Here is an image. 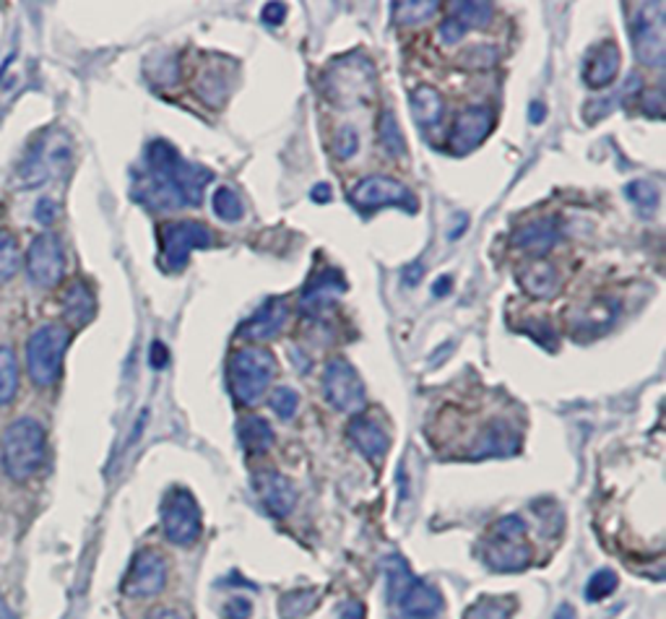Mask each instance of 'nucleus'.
Returning a JSON list of instances; mask_svg holds the SVG:
<instances>
[{
    "mask_svg": "<svg viewBox=\"0 0 666 619\" xmlns=\"http://www.w3.org/2000/svg\"><path fill=\"white\" fill-rule=\"evenodd\" d=\"M18 271V245L9 230H0V284Z\"/></svg>",
    "mask_w": 666,
    "mask_h": 619,
    "instance_id": "36",
    "label": "nucleus"
},
{
    "mask_svg": "<svg viewBox=\"0 0 666 619\" xmlns=\"http://www.w3.org/2000/svg\"><path fill=\"white\" fill-rule=\"evenodd\" d=\"M619 63H623V57H619V48L615 42L597 44V48L589 52V57H586L584 81L589 83L591 89L610 87L619 74Z\"/></svg>",
    "mask_w": 666,
    "mask_h": 619,
    "instance_id": "21",
    "label": "nucleus"
},
{
    "mask_svg": "<svg viewBox=\"0 0 666 619\" xmlns=\"http://www.w3.org/2000/svg\"><path fill=\"white\" fill-rule=\"evenodd\" d=\"M515 611L513 598H498V596H482L469 607L463 619H511Z\"/></svg>",
    "mask_w": 666,
    "mask_h": 619,
    "instance_id": "30",
    "label": "nucleus"
},
{
    "mask_svg": "<svg viewBox=\"0 0 666 619\" xmlns=\"http://www.w3.org/2000/svg\"><path fill=\"white\" fill-rule=\"evenodd\" d=\"M331 195H333V191H331L329 182H318V185L310 191V198L316 201V204H329Z\"/></svg>",
    "mask_w": 666,
    "mask_h": 619,
    "instance_id": "47",
    "label": "nucleus"
},
{
    "mask_svg": "<svg viewBox=\"0 0 666 619\" xmlns=\"http://www.w3.org/2000/svg\"><path fill=\"white\" fill-rule=\"evenodd\" d=\"M448 292H450V276L437 279L435 286H433V295H435V297H446Z\"/></svg>",
    "mask_w": 666,
    "mask_h": 619,
    "instance_id": "52",
    "label": "nucleus"
},
{
    "mask_svg": "<svg viewBox=\"0 0 666 619\" xmlns=\"http://www.w3.org/2000/svg\"><path fill=\"white\" fill-rule=\"evenodd\" d=\"M450 16L456 18L466 29H487L495 18V5L492 3H456L453 13Z\"/></svg>",
    "mask_w": 666,
    "mask_h": 619,
    "instance_id": "28",
    "label": "nucleus"
},
{
    "mask_svg": "<svg viewBox=\"0 0 666 619\" xmlns=\"http://www.w3.org/2000/svg\"><path fill=\"white\" fill-rule=\"evenodd\" d=\"M518 282L521 289L534 299H552L560 289L558 269H554L552 263H545V260L524 266V269L518 271Z\"/></svg>",
    "mask_w": 666,
    "mask_h": 619,
    "instance_id": "24",
    "label": "nucleus"
},
{
    "mask_svg": "<svg viewBox=\"0 0 666 619\" xmlns=\"http://www.w3.org/2000/svg\"><path fill=\"white\" fill-rule=\"evenodd\" d=\"M0 619H16V617H13V611H11L9 604H5L3 594H0Z\"/></svg>",
    "mask_w": 666,
    "mask_h": 619,
    "instance_id": "55",
    "label": "nucleus"
},
{
    "mask_svg": "<svg viewBox=\"0 0 666 619\" xmlns=\"http://www.w3.org/2000/svg\"><path fill=\"white\" fill-rule=\"evenodd\" d=\"M377 141L390 156H407V141H404L401 128H398L396 117L385 109L377 120Z\"/></svg>",
    "mask_w": 666,
    "mask_h": 619,
    "instance_id": "33",
    "label": "nucleus"
},
{
    "mask_svg": "<svg viewBox=\"0 0 666 619\" xmlns=\"http://www.w3.org/2000/svg\"><path fill=\"white\" fill-rule=\"evenodd\" d=\"M346 292V282L338 271L323 269L321 273L310 279L308 286H305L303 297H299V308L303 312H310V315H318V312L331 308L338 297Z\"/></svg>",
    "mask_w": 666,
    "mask_h": 619,
    "instance_id": "20",
    "label": "nucleus"
},
{
    "mask_svg": "<svg viewBox=\"0 0 666 619\" xmlns=\"http://www.w3.org/2000/svg\"><path fill=\"white\" fill-rule=\"evenodd\" d=\"M286 318H290V305H286V299L282 297L269 299L264 308L253 312V315L240 325V336L247 338V341H269V338H277L282 334Z\"/></svg>",
    "mask_w": 666,
    "mask_h": 619,
    "instance_id": "18",
    "label": "nucleus"
},
{
    "mask_svg": "<svg viewBox=\"0 0 666 619\" xmlns=\"http://www.w3.org/2000/svg\"><path fill=\"white\" fill-rule=\"evenodd\" d=\"M238 435L243 448L251 455H264L266 451H271L273 446L271 425L264 416H243V420L238 422Z\"/></svg>",
    "mask_w": 666,
    "mask_h": 619,
    "instance_id": "26",
    "label": "nucleus"
},
{
    "mask_svg": "<svg viewBox=\"0 0 666 619\" xmlns=\"http://www.w3.org/2000/svg\"><path fill=\"white\" fill-rule=\"evenodd\" d=\"M440 9V3H435V0H398L394 3V18L396 24L411 26V24H422L427 22L433 13Z\"/></svg>",
    "mask_w": 666,
    "mask_h": 619,
    "instance_id": "31",
    "label": "nucleus"
},
{
    "mask_svg": "<svg viewBox=\"0 0 666 619\" xmlns=\"http://www.w3.org/2000/svg\"><path fill=\"white\" fill-rule=\"evenodd\" d=\"M253 604L245 596H234L225 604V617L227 619H251Z\"/></svg>",
    "mask_w": 666,
    "mask_h": 619,
    "instance_id": "43",
    "label": "nucleus"
},
{
    "mask_svg": "<svg viewBox=\"0 0 666 619\" xmlns=\"http://www.w3.org/2000/svg\"><path fill=\"white\" fill-rule=\"evenodd\" d=\"M463 35H466V31H463V26L456 22L453 16H448L446 22L440 24V29H437V39H440L443 44H456Z\"/></svg>",
    "mask_w": 666,
    "mask_h": 619,
    "instance_id": "42",
    "label": "nucleus"
},
{
    "mask_svg": "<svg viewBox=\"0 0 666 619\" xmlns=\"http://www.w3.org/2000/svg\"><path fill=\"white\" fill-rule=\"evenodd\" d=\"M558 240H560L558 219H534L513 232L511 243L515 250L547 253V250H552Z\"/></svg>",
    "mask_w": 666,
    "mask_h": 619,
    "instance_id": "22",
    "label": "nucleus"
},
{
    "mask_svg": "<svg viewBox=\"0 0 666 619\" xmlns=\"http://www.w3.org/2000/svg\"><path fill=\"white\" fill-rule=\"evenodd\" d=\"M323 394L333 409L344 414H362L364 383L349 362L336 357L323 370Z\"/></svg>",
    "mask_w": 666,
    "mask_h": 619,
    "instance_id": "11",
    "label": "nucleus"
},
{
    "mask_svg": "<svg viewBox=\"0 0 666 619\" xmlns=\"http://www.w3.org/2000/svg\"><path fill=\"white\" fill-rule=\"evenodd\" d=\"M297 407H299L297 390H292V388H286V386L273 388L271 409H273V414L279 416V420H284V422L292 420V416L297 414Z\"/></svg>",
    "mask_w": 666,
    "mask_h": 619,
    "instance_id": "39",
    "label": "nucleus"
},
{
    "mask_svg": "<svg viewBox=\"0 0 666 619\" xmlns=\"http://www.w3.org/2000/svg\"><path fill=\"white\" fill-rule=\"evenodd\" d=\"M420 279H422V266L414 263V266H409L407 271H404V284H407V286H414L417 282H420Z\"/></svg>",
    "mask_w": 666,
    "mask_h": 619,
    "instance_id": "51",
    "label": "nucleus"
},
{
    "mask_svg": "<svg viewBox=\"0 0 666 619\" xmlns=\"http://www.w3.org/2000/svg\"><path fill=\"white\" fill-rule=\"evenodd\" d=\"M18 388V364L11 347H0V407L13 401Z\"/></svg>",
    "mask_w": 666,
    "mask_h": 619,
    "instance_id": "32",
    "label": "nucleus"
},
{
    "mask_svg": "<svg viewBox=\"0 0 666 619\" xmlns=\"http://www.w3.org/2000/svg\"><path fill=\"white\" fill-rule=\"evenodd\" d=\"M167 583V559L154 550H143L133 557L130 570L123 583V591L130 598L156 596Z\"/></svg>",
    "mask_w": 666,
    "mask_h": 619,
    "instance_id": "14",
    "label": "nucleus"
},
{
    "mask_svg": "<svg viewBox=\"0 0 666 619\" xmlns=\"http://www.w3.org/2000/svg\"><path fill=\"white\" fill-rule=\"evenodd\" d=\"M193 91L201 102L208 104V107L214 109L225 107V102L230 100V70H227V65L217 61L201 70L193 83Z\"/></svg>",
    "mask_w": 666,
    "mask_h": 619,
    "instance_id": "23",
    "label": "nucleus"
},
{
    "mask_svg": "<svg viewBox=\"0 0 666 619\" xmlns=\"http://www.w3.org/2000/svg\"><path fill=\"white\" fill-rule=\"evenodd\" d=\"M547 115V107L541 102H531V107H528V120L534 122V126H539L541 120H545Z\"/></svg>",
    "mask_w": 666,
    "mask_h": 619,
    "instance_id": "50",
    "label": "nucleus"
},
{
    "mask_svg": "<svg viewBox=\"0 0 666 619\" xmlns=\"http://www.w3.org/2000/svg\"><path fill=\"white\" fill-rule=\"evenodd\" d=\"M26 271L29 279L42 289H52V286L61 284L65 273V256L61 240L55 234H39L35 243L29 245L26 253Z\"/></svg>",
    "mask_w": 666,
    "mask_h": 619,
    "instance_id": "13",
    "label": "nucleus"
},
{
    "mask_svg": "<svg viewBox=\"0 0 666 619\" xmlns=\"http://www.w3.org/2000/svg\"><path fill=\"white\" fill-rule=\"evenodd\" d=\"M617 585H619V578L615 570L593 572L589 585H586V598H589V602H602V598L615 594Z\"/></svg>",
    "mask_w": 666,
    "mask_h": 619,
    "instance_id": "37",
    "label": "nucleus"
},
{
    "mask_svg": "<svg viewBox=\"0 0 666 619\" xmlns=\"http://www.w3.org/2000/svg\"><path fill=\"white\" fill-rule=\"evenodd\" d=\"M443 109H446V104H443L440 91L435 87H417L411 91V115H414V120L420 122V126H437V122L443 120Z\"/></svg>",
    "mask_w": 666,
    "mask_h": 619,
    "instance_id": "27",
    "label": "nucleus"
},
{
    "mask_svg": "<svg viewBox=\"0 0 666 619\" xmlns=\"http://www.w3.org/2000/svg\"><path fill=\"white\" fill-rule=\"evenodd\" d=\"M286 18V5L284 3H266L264 5V22L271 26H279Z\"/></svg>",
    "mask_w": 666,
    "mask_h": 619,
    "instance_id": "45",
    "label": "nucleus"
},
{
    "mask_svg": "<svg viewBox=\"0 0 666 619\" xmlns=\"http://www.w3.org/2000/svg\"><path fill=\"white\" fill-rule=\"evenodd\" d=\"M154 63H159V68L149 70V78H152V81H162V83H167V87H172V83L178 81V57H175V55H156Z\"/></svg>",
    "mask_w": 666,
    "mask_h": 619,
    "instance_id": "41",
    "label": "nucleus"
},
{
    "mask_svg": "<svg viewBox=\"0 0 666 619\" xmlns=\"http://www.w3.org/2000/svg\"><path fill=\"white\" fill-rule=\"evenodd\" d=\"M97 312V299L84 282H74L63 292V315L74 328L87 325Z\"/></svg>",
    "mask_w": 666,
    "mask_h": 619,
    "instance_id": "25",
    "label": "nucleus"
},
{
    "mask_svg": "<svg viewBox=\"0 0 666 619\" xmlns=\"http://www.w3.org/2000/svg\"><path fill=\"white\" fill-rule=\"evenodd\" d=\"M482 557L498 572H518L531 565V550L524 544V539L489 537L482 546Z\"/></svg>",
    "mask_w": 666,
    "mask_h": 619,
    "instance_id": "19",
    "label": "nucleus"
},
{
    "mask_svg": "<svg viewBox=\"0 0 666 619\" xmlns=\"http://www.w3.org/2000/svg\"><path fill=\"white\" fill-rule=\"evenodd\" d=\"M316 604V591H295V594H286L279 604L284 619H299L308 615V609Z\"/></svg>",
    "mask_w": 666,
    "mask_h": 619,
    "instance_id": "38",
    "label": "nucleus"
},
{
    "mask_svg": "<svg viewBox=\"0 0 666 619\" xmlns=\"http://www.w3.org/2000/svg\"><path fill=\"white\" fill-rule=\"evenodd\" d=\"M162 263L167 271H182L195 250H206L214 243V234L201 221H169L159 230Z\"/></svg>",
    "mask_w": 666,
    "mask_h": 619,
    "instance_id": "9",
    "label": "nucleus"
},
{
    "mask_svg": "<svg viewBox=\"0 0 666 619\" xmlns=\"http://www.w3.org/2000/svg\"><path fill=\"white\" fill-rule=\"evenodd\" d=\"M357 149H359L357 130L351 126H344L336 133V141H333V154H336L338 159H351V156L357 154Z\"/></svg>",
    "mask_w": 666,
    "mask_h": 619,
    "instance_id": "40",
    "label": "nucleus"
},
{
    "mask_svg": "<svg viewBox=\"0 0 666 619\" xmlns=\"http://www.w3.org/2000/svg\"><path fill=\"white\" fill-rule=\"evenodd\" d=\"M35 217H37V221L39 224H52V221H55V217H57V206H55V201L52 198H42L37 204V208H35Z\"/></svg>",
    "mask_w": 666,
    "mask_h": 619,
    "instance_id": "44",
    "label": "nucleus"
},
{
    "mask_svg": "<svg viewBox=\"0 0 666 619\" xmlns=\"http://www.w3.org/2000/svg\"><path fill=\"white\" fill-rule=\"evenodd\" d=\"M498 61H500V50L492 48V44H474V48L463 50L459 57L461 68H466V70L492 68Z\"/></svg>",
    "mask_w": 666,
    "mask_h": 619,
    "instance_id": "35",
    "label": "nucleus"
},
{
    "mask_svg": "<svg viewBox=\"0 0 666 619\" xmlns=\"http://www.w3.org/2000/svg\"><path fill=\"white\" fill-rule=\"evenodd\" d=\"M48 455V435L44 427L31 416H22L5 427L0 438V459H3L5 474L13 481H26L39 472Z\"/></svg>",
    "mask_w": 666,
    "mask_h": 619,
    "instance_id": "4",
    "label": "nucleus"
},
{
    "mask_svg": "<svg viewBox=\"0 0 666 619\" xmlns=\"http://www.w3.org/2000/svg\"><path fill=\"white\" fill-rule=\"evenodd\" d=\"M375 65L364 55H359V52L336 57V61L329 63L321 78L325 100L342 109L370 104L372 96H375Z\"/></svg>",
    "mask_w": 666,
    "mask_h": 619,
    "instance_id": "3",
    "label": "nucleus"
},
{
    "mask_svg": "<svg viewBox=\"0 0 666 619\" xmlns=\"http://www.w3.org/2000/svg\"><path fill=\"white\" fill-rule=\"evenodd\" d=\"M349 198H351V204L359 208L398 206L407 214H417V208H420L414 193H411L404 182H398L394 178H383V175H377V178H364L362 182H357L355 191L349 193Z\"/></svg>",
    "mask_w": 666,
    "mask_h": 619,
    "instance_id": "12",
    "label": "nucleus"
},
{
    "mask_svg": "<svg viewBox=\"0 0 666 619\" xmlns=\"http://www.w3.org/2000/svg\"><path fill=\"white\" fill-rule=\"evenodd\" d=\"M630 13V39L636 57L645 65H664L666 61V26L664 3H636L628 5Z\"/></svg>",
    "mask_w": 666,
    "mask_h": 619,
    "instance_id": "8",
    "label": "nucleus"
},
{
    "mask_svg": "<svg viewBox=\"0 0 666 619\" xmlns=\"http://www.w3.org/2000/svg\"><path fill=\"white\" fill-rule=\"evenodd\" d=\"M212 206H214V214H217V217L225 219V221H240L245 217L243 201H240V195L227 185L219 188V191L214 193Z\"/></svg>",
    "mask_w": 666,
    "mask_h": 619,
    "instance_id": "34",
    "label": "nucleus"
},
{
    "mask_svg": "<svg viewBox=\"0 0 666 619\" xmlns=\"http://www.w3.org/2000/svg\"><path fill=\"white\" fill-rule=\"evenodd\" d=\"M643 109H645V113H649V115L662 117V94H658V91H654V94H645Z\"/></svg>",
    "mask_w": 666,
    "mask_h": 619,
    "instance_id": "48",
    "label": "nucleus"
},
{
    "mask_svg": "<svg viewBox=\"0 0 666 619\" xmlns=\"http://www.w3.org/2000/svg\"><path fill=\"white\" fill-rule=\"evenodd\" d=\"M383 570L388 583V602L398 619H437L443 615L440 591L417 578L401 555L385 559Z\"/></svg>",
    "mask_w": 666,
    "mask_h": 619,
    "instance_id": "2",
    "label": "nucleus"
},
{
    "mask_svg": "<svg viewBox=\"0 0 666 619\" xmlns=\"http://www.w3.org/2000/svg\"><path fill=\"white\" fill-rule=\"evenodd\" d=\"M625 195L630 198V204L638 208L641 217H651V214L658 208V201H662V193L651 180H632L625 185Z\"/></svg>",
    "mask_w": 666,
    "mask_h": 619,
    "instance_id": "29",
    "label": "nucleus"
},
{
    "mask_svg": "<svg viewBox=\"0 0 666 619\" xmlns=\"http://www.w3.org/2000/svg\"><path fill=\"white\" fill-rule=\"evenodd\" d=\"M253 490H256L258 500L273 518H286L297 503V492L292 481L284 474L271 472V468H260V472L253 474Z\"/></svg>",
    "mask_w": 666,
    "mask_h": 619,
    "instance_id": "16",
    "label": "nucleus"
},
{
    "mask_svg": "<svg viewBox=\"0 0 666 619\" xmlns=\"http://www.w3.org/2000/svg\"><path fill=\"white\" fill-rule=\"evenodd\" d=\"M338 619H364V607L359 602L346 604V609L342 611V617Z\"/></svg>",
    "mask_w": 666,
    "mask_h": 619,
    "instance_id": "49",
    "label": "nucleus"
},
{
    "mask_svg": "<svg viewBox=\"0 0 666 619\" xmlns=\"http://www.w3.org/2000/svg\"><path fill=\"white\" fill-rule=\"evenodd\" d=\"M71 331L65 325L48 323L37 328L26 341V373L39 388L55 386L63 373L65 351H68Z\"/></svg>",
    "mask_w": 666,
    "mask_h": 619,
    "instance_id": "6",
    "label": "nucleus"
},
{
    "mask_svg": "<svg viewBox=\"0 0 666 619\" xmlns=\"http://www.w3.org/2000/svg\"><path fill=\"white\" fill-rule=\"evenodd\" d=\"M349 442L357 448L364 459L372 461V464H381V461L390 451V435L375 416L370 414H357L355 420L349 422Z\"/></svg>",
    "mask_w": 666,
    "mask_h": 619,
    "instance_id": "17",
    "label": "nucleus"
},
{
    "mask_svg": "<svg viewBox=\"0 0 666 619\" xmlns=\"http://www.w3.org/2000/svg\"><path fill=\"white\" fill-rule=\"evenodd\" d=\"M74 159V146L63 130H44L37 136V141L29 146V154L18 165L16 178L22 180V188H37L48 182L55 175H61Z\"/></svg>",
    "mask_w": 666,
    "mask_h": 619,
    "instance_id": "7",
    "label": "nucleus"
},
{
    "mask_svg": "<svg viewBox=\"0 0 666 619\" xmlns=\"http://www.w3.org/2000/svg\"><path fill=\"white\" fill-rule=\"evenodd\" d=\"M149 362H152L154 370H165L167 362H169V351L162 341H154L152 344V351H149Z\"/></svg>",
    "mask_w": 666,
    "mask_h": 619,
    "instance_id": "46",
    "label": "nucleus"
},
{
    "mask_svg": "<svg viewBox=\"0 0 666 619\" xmlns=\"http://www.w3.org/2000/svg\"><path fill=\"white\" fill-rule=\"evenodd\" d=\"M495 128V113L489 107H469L456 117L453 133H450V152L453 154H472L476 146H482Z\"/></svg>",
    "mask_w": 666,
    "mask_h": 619,
    "instance_id": "15",
    "label": "nucleus"
},
{
    "mask_svg": "<svg viewBox=\"0 0 666 619\" xmlns=\"http://www.w3.org/2000/svg\"><path fill=\"white\" fill-rule=\"evenodd\" d=\"M273 373H277V360L271 351L258 347L238 349L230 357V367H227L232 399L243 407H253L269 390Z\"/></svg>",
    "mask_w": 666,
    "mask_h": 619,
    "instance_id": "5",
    "label": "nucleus"
},
{
    "mask_svg": "<svg viewBox=\"0 0 666 619\" xmlns=\"http://www.w3.org/2000/svg\"><path fill=\"white\" fill-rule=\"evenodd\" d=\"M162 529H165L167 542L178 546L198 542L204 524H201V507L191 492L182 487L167 492L165 503H162Z\"/></svg>",
    "mask_w": 666,
    "mask_h": 619,
    "instance_id": "10",
    "label": "nucleus"
},
{
    "mask_svg": "<svg viewBox=\"0 0 666 619\" xmlns=\"http://www.w3.org/2000/svg\"><path fill=\"white\" fill-rule=\"evenodd\" d=\"M554 619H576V609L571 604H563V607L554 611Z\"/></svg>",
    "mask_w": 666,
    "mask_h": 619,
    "instance_id": "53",
    "label": "nucleus"
},
{
    "mask_svg": "<svg viewBox=\"0 0 666 619\" xmlns=\"http://www.w3.org/2000/svg\"><path fill=\"white\" fill-rule=\"evenodd\" d=\"M149 619H182V615H178V611H172V609H159V611H154Z\"/></svg>",
    "mask_w": 666,
    "mask_h": 619,
    "instance_id": "54",
    "label": "nucleus"
},
{
    "mask_svg": "<svg viewBox=\"0 0 666 619\" xmlns=\"http://www.w3.org/2000/svg\"><path fill=\"white\" fill-rule=\"evenodd\" d=\"M212 180V169L182 159L172 143L156 139L149 143L143 169L133 175V198L149 211H178L198 206Z\"/></svg>",
    "mask_w": 666,
    "mask_h": 619,
    "instance_id": "1",
    "label": "nucleus"
}]
</instances>
